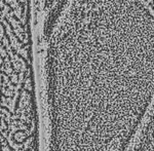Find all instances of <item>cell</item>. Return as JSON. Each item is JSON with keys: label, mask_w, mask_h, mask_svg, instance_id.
Masks as SVG:
<instances>
[{"label": "cell", "mask_w": 154, "mask_h": 151, "mask_svg": "<svg viewBox=\"0 0 154 151\" xmlns=\"http://www.w3.org/2000/svg\"><path fill=\"white\" fill-rule=\"evenodd\" d=\"M4 81H5V83H4L3 85V88H2V91H3V94L7 97H11L12 95V90H14V88H12V85H11V83L8 82V79L6 78V76L4 77Z\"/></svg>", "instance_id": "6da1fadb"}, {"label": "cell", "mask_w": 154, "mask_h": 151, "mask_svg": "<svg viewBox=\"0 0 154 151\" xmlns=\"http://www.w3.org/2000/svg\"><path fill=\"white\" fill-rule=\"evenodd\" d=\"M12 63H14V66L17 70H22V71L26 70V64H25V62L22 59L14 58V60H12Z\"/></svg>", "instance_id": "7a4b0ae2"}, {"label": "cell", "mask_w": 154, "mask_h": 151, "mask_svg": "<svg viewBox=\"0 0 154 151\" xmlns=\"http://www.w3.org/2000/svg\"><path fill=\"white\" fill-rule=\"evenodd\" d=\"M4 37V35H3V28H2V26L0 25V39L2 40V38Z\"/></svg>", "instance_id": "3957f363"}, {"label": "cell", "mask_w": 154, "mask_h": 151, "mask_svg": "<svg viewBox=\"0 0 154 151\" xmlns=\"http://www.w3.org/2000/svg\"><path fill=\"white\" fill-rule=\"evenodd\" d=\"M0 54H1V56H3V57H5V56H6L5 51H4L3 48H0Z\"/></svg>", "instance_id": "277c9868"}, {"label": "cell", "mask_w": 154, "mask_h": 151, "mask_svg": "<svg viewBox=\"0 0 154 151\" xmlns=\"http://www.w3.org/2000/svg\"><path fill=\"white\" fill-rule=\"evenodd\" d=\"M3 20V14H1V11H0V21H2Z\"/></svg>", "instance_id": "5b68a950"}, {"label": "cell", "mask_w": 154, "mask_h": 151, "mask_svg": "<svg viewBox=\"0 0 154 151\" xmlns=\"http://www.w3.org/2000/svg\"><path fill=\"white\" fill-rule=\"evenodd\" d=\"M145 1V3H150V2H152V0H144Z\"/></svg>", "instance_id": "8992f818"}, {"label": "cell", "mask_w": 154, "mask_h": 151, "mask_svg": "<svg viewBox=\"0 0 154 151\" xmlns=\"http://www.w3.org/2000/svg\"><path fill=\"white\" fill-rule=\"evenodd\" d=\"M0 60H1V59H0ZM0 64H1V61H0Z\"/></svg>", "instance_id": "52a82bcc"}]
</instances>
